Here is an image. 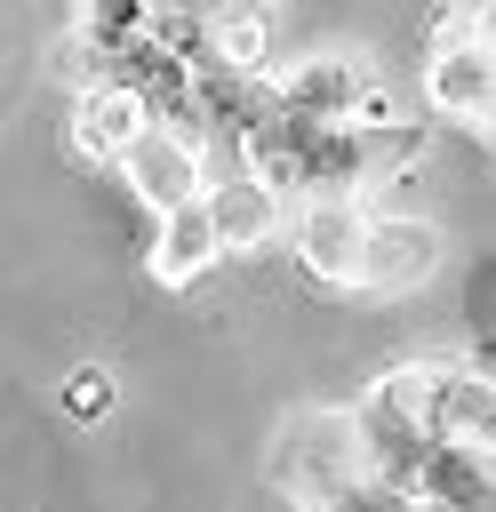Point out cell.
I'll return each instance as SVG.
<instances>
[{
  "label": "cell",
  "mask_w": 496,
  "mask_h": 512,
  "mask_svg": "<svg viewBox=\"0 0 496 512\" xmlns=\"http://www.w3.org/2000/svg\"><path fill=\"white\" fill-rule=\"evenodd\" d=\"M440 256H448V240H440L432 216H368L360 288H376V296H408V288H424V280L440 272Z\"/></svg>",
  "instance_id": "cell-7"
},
{
  "label": "cell",
  "mask_w": 496,
  "mask_h": 512,
  "mask_svg": "<svg viewBox=\"0 0 496 512\" xmlns=\"http://www.w3.org/2000/svg\"><path fill=\"white\" fill-rule=\"evenodd\" d=\"M152 32H160L152 0H80V40H88L96 64L120 56V48H136V40H152Z\"/></svg>",
  "instance_id": "cell-12"
},
{
  "label": "cell",
  "mask_w": 496,
  "mask_h": 512,
  "mask_svg": "<svg viewBox=\"0 0 496 512\" xmlns=\"http://www.w3.org/2000/svg\"><path fill=\"white\" fill-rule=\"evenodd\" d=\"M216 256H224V232H216V208H208V200H184V208L160 216V232H152V280H160V288L200 280Z\"/></svg>",
  "instance_id": "cell-11"
},
{
  "label": "cell",
  "mask_w": 496,
  "mask_h": 512,
  "mask_svg": "<svg viewBox=\"0 0 496 512\" xmlns=\"http://www.w3.org/2000/svg\"><path fill=\"white\" fill-rule=\"evenodd\" d=\"M272 104L288 112H312V120H392L368 56H304L272 80Z\"/></svg>",
  "instance_id": "cell-4"
},
{
  "label": "cell",
  "mask_w": 496,
  "mask_h": 512,
  "mask_svg": "<svg viewBox=\"0 0 496 512\" xmlns=\"http://www.w3.org/2000/svg\"><path fill=\"white\" fill-rule=\"evenodd\" d=\"M416 512H432V504H416Z\"/></svg>",
  "instance_id": "cell-18"
},
{
  "label": "cell",
  "mask_w": 496,
  "mask_h": 512,
  "mask_svg": "<svg viewBox=\"0 0 496 512\" xmlns=\"http://www.w3.org/2000/svg\"><path fill=\"white\" fill-rule=\"evenodd\" d=\"M144 128H152V104H144L128 80L96 72V80H88V96H80V112H72V144H80L88 160H120Z\"/></svg>",
  "instance_id": "cell-9"
},
{
  "label": "cell",
  "mask_w": 496,
  "mask_h": 512,
  "mask_svg": "<svg viewBox=\"0 0 496 512\" xmlns=\"http://www.w3.org/2000/svg\"><path fill=\"white\" fill-rule=\"evenodd\" d=\"M368 480V448H360V416L352 408H296L272 440V488L288 512H336L352 488Z\"/></svg>",
  "instance_id": "cell-2"
},
{
  "label": "cell",
  "mask_w": 496,
  "mask_h": 512,
  "mask_svg": "<svg viewBox=\"0 0 496 512\" xmlns=\"http://www.w3.org/2000/svg\"><path fill=\"white\" fill-rule=\"evenodd\" d=\"M112 168H120V184H128L152 216H168V208H184V200H208V184H216L208 136H192V128H176V120H152Z\"/></svg>",
  "instance_id": "cell-3"
},
{
  "label": "cell",
  "mask_w": 496,
  "mask_h": 512,
  "mask_svg": "<svg viewBox=\"0 0 496 512\" xmlns=\"http://www.w3.org/2000/svg\"><path fill=\"white\" fill-rule=\"evenodd\" d=\"M424 104L440 120L488 128L496 120V40L488 32H440V48L424 64Z\"/></svg>",
  "instance_id": "cell-5"
},
{
  "label": "cell",
  "mask_w": 496,
  "mask_h": 512,
  "mask_svg": "<svg viewBox=\"0 0 496 512\" xmlns=\"http://www.w3.org/2000/svg\"><path fill=\"white\" fill-rule=\"evenodd\" d=\"M160 16H216V8H232V0H152Z\"/></svg>",
  "instance_id": "cell-16"
},
{
  "label": "cell",
  "mask_w": 496,
  "mask_h": 512,
  "mask_svg": "<svg viewBox=\"0 0 496 512\" xmlns=\"http://www.w3.org/2000/svg\"><path fill=\"white\" fill-rule=\"evenodd\" d=\"M360 256H368V208L352 200H304L296 216V264L320 288H360Z\"/></svg>",
  "instance_id": "cell-6"
},
{
  "label": "cell",
  "mask_w": 496,
  "mask_h": 512,
  "mask_svg": "<svg viewBox=\"0 0 496 512\" xmlns=\"http://www.w3.org/2000/svg\"><path fill=\"white\" fill-rule=\"evenodd\" d=\"M488 40H496V32H488Z\"/></svg>",
  "instance_id": "cell-19"
},
{
  "label": "cell",
  "mask_w": 496,
  "mask_h": 512,
  "mask_svg": "<svg viewBox=\"0 0 496 512\" xmlns=\"http://www.w3.org/2000/svg\"><path fill=\"white\" fill-rule=\"evenodd\" d=\"M280 184H264L256 168H216L208 184V208H216V232H224V256H248L280 232Z\"/></svg>",
  "instance_id": "cell-10"
},
{
  "label": "cell",
  "mask_w": 496,
  "mask_h": 512,
  "mask_svg": "<svg viewBox=\"0 0 496 512\" xmlns=\"http://www.w3.org/2000/svg\"><path fill=\"white\" fill-rule=\"evenodd\" d=\"M480 360H488V368H496V344H488V352H480Z\"/></svg>",
  "instance_id": "cell-17"
},
{
  "label": "cell",
  "mask_w": 496,
  "mask_h": 512,
  "mask_svg": "<svg viewBox=\"0 0 496 512\" xmlns=\"http://www.w3.org/2000/svg\"><path fill=\"white\" fill-rule=\"evenodd\" d=\"M216 64H232V72H264V64H272V8H256V0L216 8Z\"/></svg>",
  "instance_id": "cell-13"
},
{
  "label": "cell",
  "mask_w": 496,
  "mask_h": 512,
  "mask_svg": "<svg viewBox=\"0 0 496 512\" xmlns=\"http://www.w3.org/2000/svg\"><path fill=\"white\" fill-rule=\"evenodd\" d=\"M448 32H496V0H448Z\"/></svg>",
  "instance_id": "cell-15"
},
{
  "label": "cell",
  "mask_w": 496,
  "mask_h": 512,
  "mask_svg": "<svg viewBox=\"0 0 496 512\" xmlns=\"http://www.w3.org/2000/svg\"><path fill=\"white\" fill-rule=\"evenodd\" d=\"M64 408H72L80 424H96V416L112 408V376H104V368H72V376H64Z\"/></svg>",
  "instance_id": "cell-14"
},
{
  "label": "cell",
  "mask_w": 496,
  "mask_h": 512,
  "mask_svg": "<svg viewBox=\"0 0 496 512\" xmlns=\"http://www.w3.org/2000/svg\"><path fill=\"white\" fill-rule=\"evenodd\" d=\"M352 416H360L368 472L416 496V472H424V456L448 440V432H440V360L384 368V376H376V384L352 400Z\"/></svg>",
  "instance_id": "cell-1"
},
{
  "label": "cell",
  "mask_w": 496,
  "mask_h": 512,
  "mask_svg": "<svg viewBox=\"0 0 496 512\" xmlns=\"http://www.w3.org/2000/svg\"><path fill=\"white\" fill-rule=\"evenodd\" d=\"M416 504H432V512H496V440L448 432L416 472Z\"/></svg>",
  "instance_id": "cell-8"
}]
</instances>
